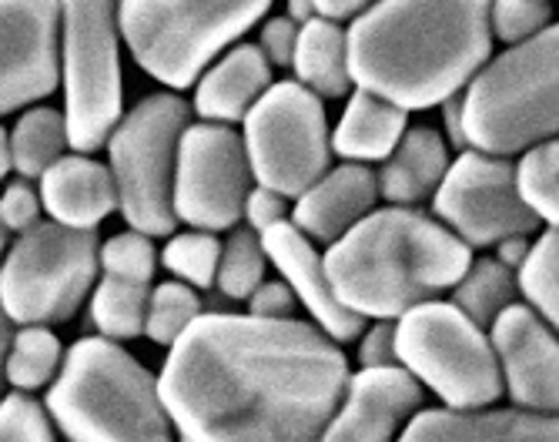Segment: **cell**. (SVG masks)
<instances>
[{
  "label": "cell",
  "mask_w": 559,
  "mask_h": 442,
  "mask_svg": "<svg viewBox=\"0 0 559 442\" xmlns=\"http://www.w3.org/2000/svg\"><path fill=\"white\" fill-rule=\"evenodd\" d=\"M198 319H201V299L194 288L181 282H165L158 288H151L147 315H144V335L151 342L171 349Z\"/></svg>",
  "instance_id": "1f68e13d"
},
{
  "label": "cell",
  "mask_w": 559,
  "mask_h": 442,
  "mask_svg": "<svg viewBox=\"0 0 559 442\" xmlns=\"http://www.w3.org/2000/svg\"><path fill=\"white\" fill-rule=\"evenodd\" d=\"M11 171H14V165H11V138H8L4 128H0V181H4Z\"/></svg>",
  "instance_id": "f6af8a7d"
},
{
  "label": "cell",
  "mask_w": 559,
  "mask_h": 442,
  "mask_svg": "<svg viewBox=\"0 0 559 442\" xmlns=\"http://www.w3.org/2000/svg\"><path fill=\"white\" fill-rule=\"evenodd\" d=\"M11 335H14V325L4 319V312H0V399H4V356H8V346H11Z\"/></svg>",
  "instance_id": "ee69618b"
},
{
  "label": "cell",
  "mask_w": 559,
  "mask_h": 442,
  "mask_svg": "<svg viewBox=\"0 0 559 442\" xmlns=\"http://www.w3.org/2000/svg\"><path fill=\"white\" fill-rule=\"evenodd\" d=\"M97 265L108 278H121V282H134V285H147L158 272V249L155 241L141 231H121L111 235L97 252Z\"/></svg>",
  "instance_id": "836d02e7"
},
{
  "label": "cell",
  "mask_w": 559,
  "mask_h": 442,
  "mask_svg": "<svg viewBox=\"0 0 559 442\" xmlns=\"http://www.w3.org/2000/svg\"><path fill=\"white\" fill-rule=\"evenodd\" d=\"M295 84L312 91L319 101L322 97H345L355 91L348 74V44L345 27L312 17L298 27L295 55H292Z\"/></svg>",
  "instance_id": "cb8c5ba5"
},
{
  "label": "cell",
  "mask_w": 559,
  "mask_h": 442,
  "mask_svg": "<svg viewBox=\"0 0 559 442\" xmlns=\"http://www.w3.org/2000/svg\"><path fill=\"white\" fill-rule=\"evenodd\" d=\"M379 205L376 171L366 165L329 168L309 191H301L288 208V222L312 244H335Z\"/></svg>",
  "instance_id": "ac0fdd59"
},
{
  "label": "cell",
  "mask_w": 559,
  "mask_h": 442,
  "mask_svg": "<svg viewBox=\"0 0 559 442\" xmlns=\"http://www.w3.org/2000/svg\"><path fill=\"white\" fill-rule=\"evenodd\" d=\"M369 4H362V0H316L312 4V14L319 21H329V24H352L355 17H359Z\"/></svg>",
  "instance_id": "b9f144b4"
},
{
  "label": "cell",
  "mask_w": 559,
  "mask_h": 442,
  "mask_svg": "<svg viewBox=\"0 0 559 442\" xmlns=\"http://www.w3.org/2000/svg\"><path fill=\"white\" fill-rule=\"evenodd\" d=\"M359 366L385 369L395 366V322H372L359 335Z\"/></svg>",
  "instance_id": "60d3db41"
},
{
  "label": "cell",
  "mask_w": 559,
  "mask_h": 442,
  "mask_svg": "<svg viewBox=\"0 0 559 442\" xmlns=\"http://www.w3.org/2000/svg\"><path fill=\"white\" fill-rule=\"evenodd\" d=\"M97 231L37 222L0 259V312L11 325L68 322L97 285Z\"/></svg>",
  "instance_id": "30bf717a"
},
{
  "label": "cell",
  "mask_w": 559,
  "mask_h": 442,
  "mask_svg": "<svg viewBox=\"0 0 559 442\" xmlns=\"http://www.w3.org/2000/svg\"><path fill=\"white\" fill-rule=\"evenodd\" d=\"M269 14V0L225 4H118V34L144 74L171 87L198 84L225 51Z\"/></svg>",
  "instance_id": "8992f818"
},
{
  "label": "cell",
  "mask_w": 559,
  "mask_h": 442,
  "mask_svg": "<svg viewBox=\"0 0 559 442\" xmlns=\"http://www.w3.org/2000/svg\"><path fill=\"white\" fill-rule=\"evenodd\" d=\"M0 442H58V435L47 409L24 392H14L0 399Z\"/></svg>",
  "instance_id": "d590c367"
},
{
  "label": "cell",
  "mask_w": 559,
  "mask_h": 442,
  "mask_svg": "<svg viewBox=\"0 0 559 442\" xmlns=\"http://www.w3.org/2000/svg\"><path fill=\"white\" fill-rule=\"evenodd\" d=\"M272 68L259 55L255 44H235L194 84V101L188 105L201 124L231 128L262 101L272 87Z\"/></svg>",
  "instance_id": "44dd1931"
},
{
  "label": "cell",
  "mask_w": 559,
  "mask_h": 442,
  "mask_svg": "<svg viewBox=\"0 0 559 442\" xmlns=\"http://www.w3.org/2000/svg\"><path fill=\"white\" fill-rule=\"evenodd\" d=\"M241 144L255 184L298 199L332 168L325 105L295 81H275L241 121Z\"/></svg>",
  "instance_id": "8fae6325"
},
{
  "label": "cell",
  "mask_w": 559,
  "mask_h": 442,
  "mask_svg": "<svg viewBox=\"0 0 559 442\" xmlns=\"http://www.w3.org/2000/svg\"><path fill=\"white\" fill-rule=\"evenodd\" d=\"M58 84L64 87V128L74 155L105 147L124 118L121 34L115 4L78 0L61 4V58Z\"/></svg>",
  "instance_id": "9c48e42d"
},
{
  "label": "cell",
  "mask_w": 559,
  "mask_h": 442,
  "mask_svg": "<svg viewBox=\"0 0 559 442\" xmlns=\"http://www.w3.org/2000/svg\"><path fill=\"white\" fill-rule=\"evenodd\" d=\"M295 40H298V24L282 17H269L259 31V55L265 58L269 68H292L295 55Z\"/></svg>",
  "instance_id": "f35d334b"
},
{
  "label": "cell",
  "mask_w": 559,
  "mask_h": 442,
  "mask_svg": "<svg viewBox=\"0 0 559 442\" xmlns=\"http://www.w3.org/2000/svg\"><path fill=\"white\" fill-rule=\"evenodd\" d=\"M61 58V4H0V118L58 87Z\"/></svg>",
  "instance_id": "5bb4252c"
},
{
  "label": "cell",
  "mask_w": 559,
  "mask_h": 442,
  "mask_svg": "<svg viewBox=\"0 0 559 442\" xmlns=\"http://www.w3.org/2000/svg\"><path fill=\"white\" fill-rule=\"evenodd\" d=\"M255 188L241 134L222 124H188L175 165V222L191 231H231L241 225L248 191Z\"/></svg>",
  "instance_id": "7c38bea8"
},
{
  "label": "cell",
  "mask_w": 559,
  "mask_h": 442,
  "mask_svg": "<svg viewBox=\"0 0 559 442\" xmlns=\"http://www.w3.org/2000/svg\"><path fill=\"white\" fill-rule=\"evenodd\" d=\"M248 312L251 319H265V322H285V319H295L298 312V302L295 295L288 291L285 282H262L255 291L248 295Z\"/></svg>",
  "instance_id": "ab89813d"
},
{
  "label": "cell",
  "mask_w": 559,
  "mask_h": 442,
  "mask_svg": "<svg viewBox=\"0 0 559 442\" xmlns=\"http://www.w3.org/2000/svg\"><path fill=\"white\" fill-rule=\"evenodd\" d=\"M556 259H559V244H556V228H543L523 265L513 272L516 278V295H523V306L533 309L543 322L556 328L559 322V302H556Z\"/></svg>",
  "instance_id": "4dcf8cb0"
},
{
  "label": "cell",
  "mask_w": 559,
  "mask_h": 442,
  "mask_svg": "<svg viewBox=\"0 0 559 442\" xmlns=\"http://www.w3.org/2000/svg\"><path fill=\"white\" fill-rule=\"evenodd\" d=\"M530 244H533V235H513V238H506V241H499V244H496V249H499L496 262H499L502 268H510V272H516V268L523 265L526 252H530Z\"/></svg>",
  "instance_id": "7bdbcfd3"
},
{
  "label": "cell",
  "mask_w": 559,
  "mask_h": 442,
  "mask_svg": "<svg viewBox=\"0 0 559 442\" xmlns=\"http://www.w3.org/2000/svg\"><path fill=\"white\" fill-rule=\"evenodd\" d=\"M40 208L55 225L74 231H97L111 212H118V191L108 165L91 155H64L55 168L40 175Z\"/></svg>",
  "instance_id": "ffe728a7"
},
{
  "label": "cell",
  "mask_w": 559,
  "mask_h": 442,
  "mask_svg": "<svg viewBox=\"0 0 559 442\" xmlns=\"http://www.w3.org/2000/svg\"><path fill=\"white\" fill-rule=\"evenodd\" d=\"M11 138V165L24 181H40L44 171L55 168L64 155H68V128H64V115L58 108H27L14 131H8Z\"/></svg>",
  "instance_id": "d4e9b609"
},
{
  "label": "cell",
  "mask_w": 559,
  "mask_h": 442,
  "mask_svg": "<svg viewBox=\"0 0 559 442\" xmlns=\"http://www.w3.org/2000/svg\"><path fill=\"white\" fill-rule=\"evenodd\" d=\"M265 268H269V259L262 249V238L251 228L238 225V228H231L228 241H222L215 288L225 295V299L248 302V295L265 282Z\"/></svg>",
  "instance_id": "f1b7e54d"
},
{
  "label": "cell",
  "mask_w": 559,
  "mask_h": 442,
  "mask_svg": "<svg viewBox=\"0 0 559 442\" xmlns=\"http://www.w3.org/2000/svg\"><path fill=\"white\" fill-rule=\"evenodd\" d=\"M40 222V194L27 181H11L0 194V228L8 235H24Z\"/></svg>",
  "instance_id": "8d00e7d4"
},
{
  "label": "cell",
  "mask_w": 559,
  "mask_h": 442,
  "mask_svg": "<svg viewBox=\"0 0 559 442\" xmlns=\"http://www.w3.org/2000/svg\"><path fill=\"white\" fill-rule=\"evenodd\" d=\"M449 165L452 152L436 128H409L376 171L379 199L389 202V208H416L432 202Z\"/></svg>",
  "instance_id": "7402d4cb"
},
{
  "label": "cell",
  "mask_w": 559,
  "mask_h": 442,
  "mask_svg": "<svg viewBox=\"0 0 559 442\" xmlns=\"http://www.w3.org/2000/svg\"><path fill=\"white\" fill-rule=\"evenodd\" d=\"M241 218H245V228H251L255 235H265L269 228L288 222V199H282V194L255 184L248 191V199H245Z\"/></svg>",
  "instance_id": "74e56055"
},
{
  "label": "cell",
  "mask_w": 559,
  "mask_h": 442,
  "mask_svg": "<svg viewBox=\"0 0 559 442\" xmlns=\"http://www.w3.org/2000/svg\"><path fill=\"white\" fill-rule=\"evenodd\" d=\"M432 218L466 249H496L513 235H539V218L523 205L513 184V162L479 152L455 155L432 194Z\"/></svg>",
  "instance_id": "4fadbf2b"
},
{
  "label": "cell",
  "mask_w": 559,
  "mask_h": 442,
  "mask_svg": "<svg viewBox=\"0 0 559 442\" xmlns=\"http://www.w3.org/2000/svg\"><path fill=\"white\" fill-rule=\"evenodd\" d=\"M449 302L479 328H489L506 309L516 306V278L496 259H473L466 275L452 285Z\"/></svg>",
  "instance_id": "4316f807"
},
{
  "label": "cell",
  "mask_w": 559,
  "mask_h": 442,
  "mask_svg": "<svg viewBox=\"0 0 559 442\" xmlns=\"http://www.w3.org/2000/svg\"><path fill=\"white\" fill-rule=\"evenodd\" d=\"M64 362L61 338L44 325H21L11 335V346L4 356V382L14 392H37L50 389Z\"/></svg>",
  "instance_id": "484cf974"
},
{
  "label": "cell",
  "mask_w": 559,
  "mask_h": 442,
  "mask_svg": "<svg viewBox=\"0 0 559 442\" xmlns=\"http://www.w3.org/2000/svg\"><path fill=\"white\" fill-rule=\"evenodd\" d=\"M348 74L359 91L409 111L463 94L492 58L489 4H372L345 27Z\"/></svg>",
  "instance_id": "7a4b0ae2"
},
{
  "label": "cell",
  "mask_w": 559,
  "mask_h": 442,
  "mask_svg": "<svg viewBox=\"0 0 559 442\" xmlns=\"http://www.w3.org/2000/svg\"><path fill=\"white\" fill-rule=\"evenodd\" d=\"M552 27V8L539 0H499L489 4V37L506 47L526 44Z\"/></svg>",
  "instance_id": "e575fe53"
},
{
  "label": "cell",
  "mask_w": 559,
  "mask_h": 442,
  "mask_svg": "<svg viewBox=\"0 0 559 442\" xmlns=\"http://www.w3.org/2000/svg\"><path fill=\"white\" fill-rule=\"evenodd\" d=\"M395 366L439 396L442 409H489L502 396L499 362L486 328L445 299L395 319Z\"/></svg>",
  "instance_id": "ba28073f"
},
{
  "label": "cell",
  "mask_w": 559,
  "mask_h": 442,
  "mask_svg": "<svg viewBox=\"0 0 559 442\" xmlns=\"http://www.w3.org/2000/svg\"><path fill=\"white\" fill-rule=\"evenodd\" d=\"M259 238H262L265 259L285 278L298 309H305L312 315V325L325 338H332L335 346H342V342H355L362 335L366 319H359V315L342 306V299L332 288V278L325 272L322 255L316 252V244L305 238L292 222H282V225L269 228Z\"/></svg>",
  "instance_id": "e0dca14e"
},
{
  "label": "cell",
  "mask_w": 559,
  "mask_h": 442,
  "mask_svg": "<svg viewBox=\"0 0 559 442\" xmlns=\"http://www.w3.org/2000/svg\"><path fill=\"white\" fill-rule=\"evenodd\" d=\"M218 255H222V241L215 235L188 228L168 238L158 262L175 275V282L198 291V288H215Z\"/></svg>",
  "instance_id": "d6a6232c"
},
{
  "label": "cell",
  "mask_w": 559,
  "mask_h": 442,
  "mask_svg": "<svg viewBox=\"0 0 559 442\" xmlns=\"http://www.w3.org/2000/svg\"><path fill=\"white\" fill-rule=\"evenodd\" d=\"M322 262L348 312L395 322L452 291L473 265V252L419 208H376L329 244Z\"/></svg>",
  "instance_id": "3957f363"
},
{
  "label": "cell",
  "mask_w": 559,
  "mask_h": 442,
  "mask_svg": "<svg viewBox=\"0 0 559 442\" xmlns=\"http://www.w3.org/2000/svg\"><path fill=\"white\" fill-rule=\"evenodd\" d=\"M556 171H559V147L556 141L536 144L513 162V184L523 205L539 218L543 228H556L559 218V194H556Z\"/></svg>",
  "instance_id": "f546056e"
},
{
  "label": "cell",
  "mask_w": 559,
  "mask_h": 442,
  "mask_svg": "<svg viewBox=\"0 0 559 442\" xmlns=\"http://www.w3.org/2000/svg\"><path fill=\"white\" fill-rule=\"evenodd\" d=\"M399 442H559L556 416L523 409H419Z\"/></svg>",
  "instance_id": "d6986e66"
},
{
  "label": "cell",
  "mask_w": 559,
  "mask_h": 442,
  "mask_svg": "<svg viewBox=\"0 0 559 442\" xmlns=\"http://www.w3.org/2000/svg\"><path fill=\"white\" fill-rule=\"evenodd\" d=\"M44 409L71 442H175L158 375L108 338H78Z\"/></svg>",
  "instance_id": "277c9868"
},
{
  "label": "cell",
  "mask_w": 559,
  "mask_h": 442,
  "mask_svg": "<svg viewBox=\"0 0 559 442\" xmlns=\"http://www.w3.org/2000/svg\"><path fill=\"white\" fill-rule=\"evenodd\" d=\"M489 346L499 362L502 392H510L513 409L556 416L559 406V349L556 328L523 302L506 309L489 328Z\"/></svg>",
  "instance_id": "9a60e30c"
},
{
  "label": "cell",
  "mask_w": 559,
  "mask_h": 442,
  "mask_svg": "<svg viewBox=\"0 0 559 442\" xmlns=\"http://www.w3.org/2000/svg\"><path fill=\"white\" fill-rule=\"evenodd\" d=\"M147 285L121 282L100 275L91 288V322L108 342H124L144 335V315H147Z\"/></svg>",
  "instance_id": "83f0119b"
},
{
  "label": "cell",
  "mask_w": 559,
  "mask_h": 442,
  "mask_svg": "<svg viewBox=\"0 0 559 442\" xmlns=\"http://www.w3.org/2000/svg\"><path fill=\"white\" fill-rule=\"evenodd\" d=\"M556 24L539 37L492 55L460 94V124L466 152L489 158L523 155L536 144L556 141Z\"/></svg>",
  "instance_id": "5b68a950"
},
{
  "label": "cell",
  "mask_w": 559,
  "mask_h": 442,
  "mask_svg": "<svg viewBox=\"0 0 559 442\" xmlns=\"http://www.w3.org/2000/svg\"><path fill=\"white\" fill-rule=\"evenodd\" d=\"M4 252H8V231L0 228V259H4Z\"/></svg>",
  "instance_id": "bcb514c9"
},
{
  "label": "cell",
  "mask_w": 559,
  "mask_h": 442,
  "mask_svg": "<svg viewBox=\"0 0 559 442\" xmlns=\"http://www.w3.org/2000/svg\"><path fill=\"white\" fill-rule=\"evenodd\" d=\"M423 385L399 366L352 372L322 442H399L405 422L423 409Z\"/></svg>",
  "instance_id": "2e32d148"
},
{
  "label": "cell",
  "mask_w": 559,
  "mask_h": 442,
  "mask_svg": "<svg viewBox=\"0 0 559 442\" xmlns=\"http://www.w3.org/2000/svg\"><path fill=\"white\" fill-rule=\"evenodd\" d=\"M409 131V115L382 101V97L355 87L342 111L338 128L332 131V155L348 165H382L402 134Z\"/></svg>",
  "instance_id": "603a6c76"
},
{
  "label": "cell",
  "mask_w": 559,
  "mask_h": 442,
  "mask_svg": "<svg viewBox=\"0 0 559 442\" xmlns=\"http://www.w3.org/2000/svg\"><path fill=\"white\" fill-rule=\"evenodd\" d=\"M348 375L312 322L201 315L168 349L158 389L181 442H322Z\"/></svg>",
  "instance_id": "6da1fadb"
},
{
  "label": "cell",
  "mask_w": 559,
  "mask_h": 442,
  "mask_svg": "<svg viewBox=\"0 0 559 442\" xmlns=\"http://www.w3.org/2000/svg\"><path fill=\"white\" fill-rule=\"evenodd\" d=\"M191 124V108L178 94H147L124 111L108 138V171L118 191V212L131 231L155 238L175 235V165L178 144Z\"/></svg>",
  "instance_id": "52a82bcc"
}]
</instances>
